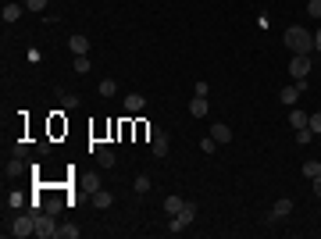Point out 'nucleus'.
I'll return each mask as SVG.
<instances>
[{"mask_svg":"<svg viewBox=\"0 0 321 239\" xmlns=\"http://www.w3.org/2000/svg\"><path fill=\"white\" fill-rule=\"evenodd\" d=\"M282 39L293 54H314V32H307L303 25H289Z\"/></svg>","mask_w":321,"mask_h":239,"instance_id":"f257e3e1","label":"nucleus"},{"mask_svg":"<svg viewBox=\"0 0 321 239\" xmlns=\"http://www.w3.org/2000/svg\"><path fill=\"white\" fill-rule=\"evenodd\" d=\"M11 235H15V239H29V235H36V211L18 214L15 225H11Z\"/></svg>","mask_w":321,"mask_h":239,"instance_id":"f03ea898","label":"nucleus"},{"mask_svg":"<svg viewBox=\"0 0 321 239\" xmlns=\"http://www.w3.org/2000/svg\"><path fill=\"white\" fill-rule=\"evenodd\" d=\"M36 235H39V239H57V225H54V214H47V211L39 214V211H36Z\"/></svg>","mask_w":321,"mask_h":239,"instance_id":"7ed1b4c3","label":"nucleus"},{"mask_svg":"<svg viewBox=\"0 0 321 239\" xmlns=\"http://www.w3.org/2000/svg\"><path fill=\"white\" fill-rule=\"evenodd\" d=\"M289 71H293V78H296V83H303V78L310 75V54H293Z\"/></svg>","mask_w":321,"mask_h":239,"instance_id":"20e7f679","label":"nucleus"},{"mask_svg":"<svg viewBox=\"0 0 321 239\" xmlns=\"http://www.w3.org/2000/svg\"><path fill=\"white\" fill-rule=\"evenodd\" d=\"M293 214V200L289 196H282V200H275V207H271V214H268V225H278L282 218H289Z\"/></svg>","mask_w":321,"mask_h":239,"instance_id":"39448f33","label":"nucleus"},{"mask_svg":"<svg viewBox=\"0 0 321 239\" xmlns=\"http://www.w3.org/2000/svg\"><path fill=\"white\" fill-rule=\"evenodd\" d=\"M22 11H29L25 4H4V11H0V18H4V25H15L22 18Z\"/></svg>","mask_w":321,"mask_h":239,"instance_id":"423d86ee","label":"nucleus"},{"mask_svg":"<svg viewBox=\"0 0 321 239\" xmlns=\"http://www.w3.org/2000/svg\"><path fill=\"white\" fill-rule=\"evenodd\" d=\"M300 86H282V90H278V100H282L286 107H296V100H300Z\"/></svg>","mask_w":321,"mask_h":239,"instance_id":"0eeeda50","label":"nucleus"},{"mask_svg":"<svg viewBox=\"0 0 321 239\" xmlns=\"http://www.w3.org/2000/svg\"><path fill=\"white\" fill-rule=\"evenodd\" d=\"M143 107H146V97L143 93H125V111L129 114H139Z\"/></svg>","mask_w":321,"mask_h":239,"instance_id":"6e6552de","label":"nucleus"},{"mask_svg":"<svg viewBox=\"0 0 321 239\" xmlns=\"http://www.w3.org/2000/svg\"><path fill=\"white\" fill-rule=\"evenodd\" d=\"M196 214H200V207H196L193 200H186V204H182V211H179V214H172V218H182L186 225H193V221H196Z\"/></svg>","mask_w":321,"mask_h":239,"instance_id":"1a4fd4ad","label":"nucleus"},{"mask_svg":"<svg viewBox=\"0 0 321 239\" xmlns=\"http://www.w3.org/2000/svg\"><path fill=\"white\" fill-rule=\"evenodd\" d=\"M68 47H71L75 57H83V54H90V39H86V36H71V39H68Z\"/></svg>","mask_w":321,"mask_h":239,"instance_id":"9d476101","label":"nucleus"},{"mask_svg":"<svg viewBox=\"0 0 321 239\" xmlns=\"http://www.w3.org/2000/svg\"><path fill=\"white\" fill-rule=\"evenodd\" d=\"M211 136H214V143L221 146V143H232V129L225 125V122H218L214 129H211Z\"/></svg>","mask_w":321,"mask_h":239,"instance_id":"9b49d317","label":"nucleus"},{"mask_svg":"<svg viewBox=\"0 0 321 239\" xmlns=\"http://www.w3.org/2000/svg\"><path fill=\"white\" fill-rule=\"evenodd\" d=\"M189 114L193 118H207V97H193L189 100Z\"/></svg>","mask_w":321,"mask_h":239,"instance_id":"f8f14e48","label":"nucleus"},{"mask_svg":"<svg viewBox=\"0 0 321 239\" xmlns=\"http://www.w3.org/2000/svg\"><path fill=\"white\" fill-rule=\"evenodd\" d=\"M111 204H114V196H111L107 189H97V193H93V207H97V211H107Z\"/></svg>","mask_w":321,"mask_h":239,"instance_id":"ddd939ff","label":"nucleus"},{"mask_svg":"<svg viewBox=\"0 0 321 239\" xmlns=\"http://www.w3.org/2000/svg\"><path fill=\"white\" fill-rule=\"evenodd\" d=\"M153 157H168V136L165 132L153 136Z\"/></svg>","mask_w":321,"mask_h":239,"instance_id":"4468645a","label":"nucleus"},{"mask_svg":"<svg viewBox=\"0 0 321 239\" xmlns=\"http://www.w3.org/2000/svg\"><path fill=\"white\" fill-rule=\"evenodd\" d=\"M307 122H310V114H303V111H296V107H293L289 125H293V129H307Z\"/></svg>","mask_w":321,"mask_h":239,"instance_id":"2eb2a0df","label":"nucleus"},{"mask_svg":"<svg viewBox=\"0 0 321 239\" xmlns=\"http://www.w3.org/2000/svg\"><path fill=\"white\" fill-rule=\"evenodd\" d=\"M97 165H100V168H114V153H111L107 146L97 150Z\"/></svg>","mask_w":321,"mask_h":239,"instance_id":"dca6fc26","label":"nucleus"},{"mask_svg":"<svg viewBox=\"0 0 321 239\" xmlns=\"http://www.w3.org/2000/svg\"><path fill=\"white\" fill-rule=\"evenodd\" d=\"M78 235H83V228H78V225H61V228H57V239H78Z\"/></svg>","mask_w":321,"mask_h":239,"instance_id":"f3484780","label":"nucleus"},{"mask_svg":"<svg viewBox=\"0 0 321 239\" xmlns=\"http://www.w3.org/2000/svg\"><path fill=\"white\" fill-rule=\"evenodd\" d=\"M97 90H100V97H114L118 93V83H114V78H100Z\"/></svg>","mask_w":321,"mask_h":239,"instance_id":"a211bd4d","label":"nucleus"},{"mask_svg":"<svg viewBox=\"0 0 321 239\" xmlns=\"http://www.w3.org/2000/svg\"><path fill=\"white\" fill-rule=\"evenodd\" d=\"M182 204H186L182 196H168V200H165V211H168V218H172V214H179V211H182Z\"/></svg>","mask_w":321,"mask_h":239,"instance_id":"6ab92c4d","label":"nucleus"},{"mask_svg":"<svg viewBox=\"0 0 321 239\" xmlns=\"http://www.w3.org/2000/svg\"><path fill=\"white\" fill-rule=\"evenodd\" d=\"M61 207H64V200H57V196H54V200H47V204H43V211H47V214H54V218L61 214Z\"/></svg>","mask_w":321,"mask_h":239,"instance_id":"aec40b11","label":"nucleus"},{"mask_svg":"<svg viewBox=\"0 0 321 239\" xmlns=\"http://www.w3.org/2000/svg\"><path fill=\"white\" fill-rule=\"evenodd\" d=\"M307 129H310L314 136H321V111H314V114H310V122H307Z\"/></svg>","mask_w":321,"mask_h":239,"instance_id":"412c9836","label":"nucleus"},{"mask_svg":"<svg viewBox=\"0 0 321 239\" xmlns=\"http://www.w3.org/2000/svg\"><path fill=\"white\" fill-rule=\"evenodd\" d=\"M25 172V161L22 157H15V161H8V175H22Z\"/></svg>","mask_w":321,"mask_h":239,"instance_id":"4be33fe9","label":"nucleus"},{"mask_svg":"<svg viewBox=\"0 0 321 239\" xmlns=\"http://www.w3.org/2000/svg\"><path fill=\"white\" fill-rule=\"evenodd\" d=\"M310 139H314L310 129H296V143H300V146H310Z\"/></svg>","mask_w":321,"mask_h":239,"instance_id":"5701e85b","label":"nucleus"},{"mask_svg":"<svg viewBox=\"0 0 321 239\" xmlns=\"http://www.w3.org/2000/svg\"><path fill=\"white\" fill-rule=\"evenodd\" d=\"M303 175H307V179H317V175H321V165H317V161H307V165H303Z\"/></svg>","mask_w":321,"mask_h":239,"instance_id":"b1692460","label":"nucleus"},{"mask_svg":"<svg viewBox=\"0 0 321 239\" xmlns=\"http://www.w3.org/2000/svg\"><path fill=\"white\" fill-rule=\"evenodd\" d=\"M132 186H136V193H150V186H153V182H150V175H139Z\"/></svg>","mask_w":321,"mask_h":239,"instance_id":"393cba45","label":"nucleus"},{"mask_svg":"<svg viewBox=\"0 0 321 239\" xmlns=\"http://www.w3.org/2000/svg\"><path fill=\"white\" fill-rule=\"evenodd\" d=\"M186 228H189V225H186L182 218H172V221H168V232H172V235H179V232H186Z\"/></svg>","mask_w":321,"mask_h":239,"instance_id":"a878e982","label":"nucleus"},{"mask_svg":"<svg viewBox=\"0 0 321 239\" xmlns=\"http://www.w3.org/2000/svg\"><path fill=\"white\" fill-rule=\"evenodd\" d=\"M200 150H204V153H214V150H218L214 136H204V139H200Z\"/></svg>","mask_w":321,"mask_h":239,"instance_id":"bb28decb","label":"nucleus"},{"mask_svg":"<svg viewBox=\"0 0 321 239\" xmlns=\"http://www.w3.org/2000/svg\"><path fill=\"white\" fill-rule=\"evenodd\" d=\"M75 71H78V75H86V71H90V57H86V54H83V57H75Z\"/></svg>","mask_w":321,"mask_h":239,"instance_id":"cd10ccee","label":"nucleus"},{"mask_svg":"<svg viewBox=\"0 0 321 239\" xmlns=\"http://www.w3.org/2000/svg\"><path fill=\"white\" fill-rule=\"evenodd\" d=\"M25 8H29L32 15H39V11H43V8H47V0H25Z\"/></svg>","mask_w":321,"mask_h":239,"instance_id":"c85d7f7f","label":"nucleus"},{"mask_svg":"<svg viewBox=\"0 0 321 239\" xmlns=\"http://www.w3.org/2000/svg\"><path fill=\"white\" fill-rule=\"evenodd\" d=\"M61 104H64L68 111H75V107H78V97H75V93H64V97H61Z\"/></svg>","mask_w":321,"mask_h":239,"instance_id":"c756f323","label":"nucleus"},{"mask_svg":"<svg viewBox=\"0 0 321 239\" xmlns=\"http://www.w3.org/2000/svg\"><path fill=\"white\" fill-rule=\"evenodd\" d=\"M307 15H310V18H321V0H310V4H307Z\"/></svg>","mask_w":321,"mask_h":239,"instance_id":"7c9ffc66","label":"nucleus"},{"mask_svg":"<svg viewBox=\"0 0 321 239\" xmlns=\"http://www.w3.org/2000/svg\"><path fill=\"white\" fill-rule=\"evenodd\" d=\"M8 204H11V207H22V204H25V196H22V193H18V189H15V193H11V196H8Z\"/></svg>","mask_w":321,"mask_h":239,"instance_id":"2f4dec72","label":"nucleus"},{"mask_svg":"<svg viewBox=\"0 0 321 239\" xmlns=\"http://www.w3.org/2000/svg\"><path fill=\"white\" fill-rule=\"evenodd\" d=\"M193 97H207V83H193Z\"/></svg>","mask_w":321,"mask_h":239,"instance_id":"473e14b6","label":"nucleus"},{"mask_svg":"<svg viewBox=\"0 0 321 239\" xmlns=\"http://www.w3.org/2000/svg\"><path fill=\"white\" fill-rule=\"evenodd\" d=\"M25 57H29V61H32V64H39V61H43V54H39V50H36V47H29V54H25Z\"/></svg>","mask_w":321,"mask_h":239,"instance_id":"72a5a7b5","label":"nucleus"},{"mask_svg":"<svg viewBox=\"0 0 321 239\" xmlns=\"http://www.w3.org/2000/svg\"><path fill=\"white\" fill-rule=\"evenodd\" d=\"M29 153V143H15V157H25Z\"/></svg>","mask_w":321,"mask_h":239,"instance_id":"f704fd0d","label":"nucleus"},{"mask_svg":"<svg viewBox=\"0 0 321 239\" xmlns=\"http://www.w3.org/2000/svg\"><path fill=\"white\" fill-rule=\"evenodd\" d=\"M310 182H314V193H317V200H321V175H317V179H310Z\"/></svg>","mask_w":321,"mask_h":239,"instance_id":"c9c22d12","label":"nucleus"},{"mask_svg":"<svg viewBox=\"0 0 321 239\" xmlns=\"http://www.w3.org/2000/svg\"><path fill=\"white\" fill-rule=\"evenodd\" d=\"M314 50H321V29L314 32Z\"/></svg>","mask_w":321,"mask_h":239,"instance_id":"e433bc0d","label":"nucleus"}]
</instances>
